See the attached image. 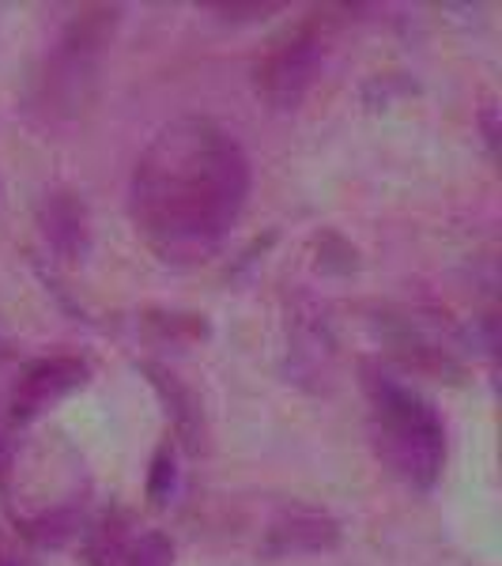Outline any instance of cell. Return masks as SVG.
I'll use <instances>...</instances> for the list:
<instances>
[{
	"label": "cell",
	"mask_w": 502,
	"mask_h": 566,
	"mask_svg": "<svg viewBox=\"0 0 502 566\" xmlns=\"http://www.w3.org/2000/svg\"><path fill=\"white\" fill-rule=\"evenodd\" d=\"M250 186L242 144L212 117L181 114L163 125L136 159L129 216L163 258H205L242 219Z\"/></svg>",
	"instance_id": "6da1fadb"
},
{
	"label": "cell",
	"mask_w": 502,
	"mask_h": 566,
	"mask_svg": "<svg viewBox=\"0 0 502 566\" xmlns=\"http://www.w3.org/2000/svg\"><path fill=\"white\" fill-rule=\"evenodd\" d=\"M367 400L378 458L405 483L431 491L446 469V427L438 408L386 370L367 374Z\"/></svg>",
	"instance_id": "7a4b0ae2"
},
{
	"label": "cell",
	"mask_w": 502,
	"mask_h": 566,
	"mask_svg": "<svg viewBox=\"0 0 502 566\" xmlns=\"http://www.w3.org/2000/svg\"><path fill=\"white\" fill-rule=\"evenodd\" d=\"M317 65H322V39H317V27L303 23L269 45L261 65L253 69V87L272 109L287 114L306 98Z\"/></svg>",
	"instance_id": "3957f363"
},
{
	"label": "cell",
	"mask_w": 502,
	"mask_h": 566,
	"mask_svg": "<svg viewBox=\"0 0 502 566\" xmlns=\"http://www.w3.org/2000/svg\"><path fill=\"white\" fill-rule=\"evenodd\" d=\"M117 12L114 8H87L80 12V20L69 27L65 42H61L57 57H53V76L45 91L65 114L84 109V91L95 87V65L98 50L106 45L109 31H114Z\"/></svg>",
	"instance_id": "277c9868"
},
{
	"label": "cell",
	"mask_w": 502,
	"mask_h": 566,
	"mask_svg": "<svg viewBox=\"0 0 502 566\" xmlns=\"http://www.w3.org/2000/svg\"><path fill=\"white\" fill-rule=\"evenodd\" d=\"M91 378V367L76 355H53V359H34L20 370L15 381L12 405H8V419L12 423H34L42 412L61 405L76 389H84Z\"/></svg>",
	"instance_id": "5b68a950"
},
{
	"label": "cell",
	"mask_w": 502,
	"mask_h": 566,
	"mask_svg": "<svg viewBox=\"0 0 502 566\" xmlns=\"http://www.w3.org/2000/svg\"><path fill=\"white\" fill-rule=\"evenodd\" d=\"M341 525L325 510H284L264 533L269 555H322L341 544Z\"/></svg>",
	"instance_id": "8992f818"
},
{
	"label": "cell",
	"mask_w": 502,
	"mask_h": 566,
	"mask_svg": "<svg viewBox=\"0 0 502 566\" xmlns=\"http://www.w3.org/2000/svg\"><path fill=\"white\" fill-rule=\"evenodd\" d=\"M45 223V239L57 245L65 258H76L87 242V227H84V208L76 205L72 197H53L42 212Z\"/></svg>",
	"instance_id": "52a82bcc"
},
{
	"label": "cell",
	"mask_w": 502,
	"mask_h": 566,
	"mask_svg": "<svg viewBox=\"0 0 502 566\" xmlns=\"http://www.w3.org/2000/svg\"><path fill=\"white\" fill-rule=\"evenodd\" d=\"M148 378L155 381V392H159V397H163V405H167V412L175 416V423H178L181 438H189V442H197V431H200V408H197V400L189 397V389L181 386V381L175 378V374L155 370V367H148Z\"/></svg>",
	"instance_id": "ba28073f"
},
{
	"label": "cell",
	"mask_w": 502,
	"mask_h": 566,
	"mask_svg": "<svg viewBox=\"0 0 502 566\" xmlns=\"http://www.w3.org/2000/svg\"><path fill=\"white\" fill-rule=\"evenodd\" d=\"M175 488H178V450L170 442H163L159 450H155V458H151L144 491H148L151 506H167L170 495H175Z\"/></svg>",
	"instance_id": "9c48e42d"
},
{
	"label": "cell",
	"mask_w": 502,
	"mask_h": 566,
	"mask_svg": "<svg viewBox=\"0 0 502 566\" xmlns=\"http://www.w3.org/2000/svg\"><path fill=\"white\" fill-rule=\"evenodd\" d=\"M122 566H175V544L167 533H144L129 541Z\"/></svg>",
	"instance_id": "30bf717a"
},
{
	"label": "cell",
	"mask_w": 502,
	"mask_h": 566,
	"mask_svg": "<svg viewBox=\"0 0 502 566\" xmlns=\"http://www.w3.org/2000/svg\"><path fill=\"white\" fill-rule=\"evenodd\" d=\"M8 461V427H4V416H0V469Z\"/></svg>",
	"instance_id": "8fae6325"
},
{
	"label": "cell",
	"mask_w": 502,
	"mask_h": 566,
	"mask_svg": "<svg viewBox=\"0 0 502 566\" xmlns=\"http://www.w3.org/2000/svg\"><path fill=\"white\" fill-rule=\"evenodd\" d=\"M0 566H15L12 559H8V555H0Z\"/></svg>",
	"instance_id": "7c38bea8"
}]
</instances>
